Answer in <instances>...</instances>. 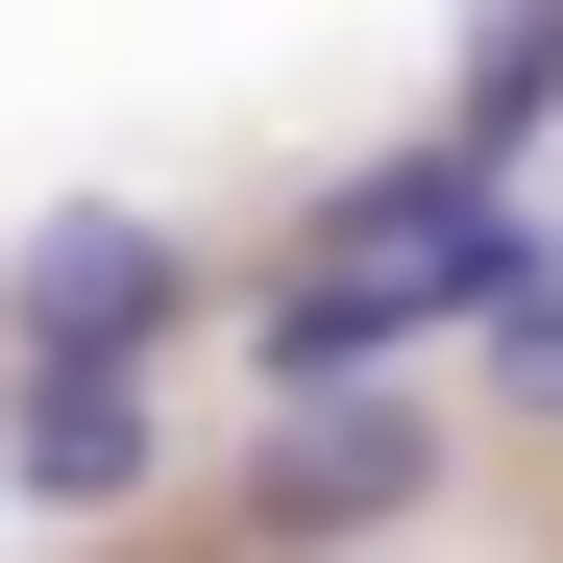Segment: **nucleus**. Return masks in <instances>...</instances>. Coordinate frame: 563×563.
<instances>
[{
    "instance_id": "obj_2",
    "label": "nucleus",
    "mask_w": 563,
    "mask_h": 563,
    "mask_svg": "<svg viewBox=\"0 0 563 563\" xmlns=\"http://www.w3.org/2000/svg\"><path fill=\"white\" fill-rule=\"evenodd\" d=\"M172 221H123V197H74V221H25V269H0V319H25V367H123V343H172Z\"/></svg>"
},
{
    "instance_id": "obj_5",
    "label": "nucleus",
    "mask_w": 563,
    "mask_h": 563,
    "mask_svg": "<svg viewBox=\"0 0 563 563\" xmlns=\"http://www.w3.org/2000/svg\"><path fill=\"white\" fill-rule=\"evenodd\" d=\"M465 49H490V74H465V123H539V99H563V0H490Z\"/></svg>"
},
{
    "instance_id": "obj_1",
    "label": "nucleus",
    "mask_w": 563,
    "mask_h": 563,
    "mask_svg": "<svg viewBox=\"0 0 563 563\" xmlns=\"http://www.w3.org/2000/svg\"><path fill=\"white\" fill-rule=\"evenodd\" d=\"M515 295V221H490V172H367V197L319 221V269H295V393L319 367H367V343H417V319H490Z\"/></svg>"
},
{
    "instance_id": "obj_4",
    "label": "nucleus",
    "mask_w": 563,
    "mask_h": 563,
    "mask_svg": "<svg viewBox=\"0 0 563 563\" xmlns=\"http://www.w3.org/2000/svg\"><path fill=\"white\" fill-rule=\"evenodd\" d=\"M0 465H25V515H123L147 490V393H123V367H25Z\"/></svg>"
},
{
    "instance_id": "obj_3",
    "label": "nucleus",
    "mask_w": 563,
    "mask_h": 563,
    "mask_svg": "<svg viewBox=\"0 0 563 563\" xmlns=\"http://www.w3.org/2000/svg\"><path fill=\"white\" fill-rule=\"evenodd\" d=\"M417 465H441V417H417V393H343V367H319V417L269 441V515H295V539H367V515H417Z\"/></svg>"
},
{
    "instance_id": "obj_6",
    "label": "nucleus",
    "mask_w": 563,
    "mask_h": 563,
    "mask_svg": "<svg viewBox=\"0 0 563 563\" xmlns=\"http://www.w3.org/2000/svg\"><path fill=\"white\" fill-rule=\"evenodd\" d=\"M490 343H515V393L563 417V295H539V269H515V295H490Z\"/></svg>"
}]
</instances>
